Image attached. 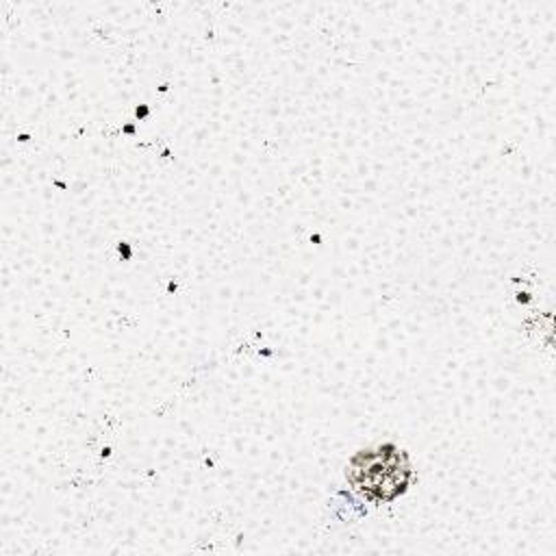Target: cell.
Wrapping results in <instances>:
<instances>
[{
    "label": "cell",
    "instance_id": "cell-1",
    "mask_svg": "<svg viewBox=\"0 0 556 556\" xmlns=\"http://www.w3.org/2000/svg\"><path fill=\"white\" fill-rule=\"evenodd\" d=\"M410 476L413 471L406 452L393 443L361 450L345 471L352 489L369 502L395 500L406 491Z\"/></svg>",
    "mask_w": 556,
    "mask_h": 556
}]
</instances>
